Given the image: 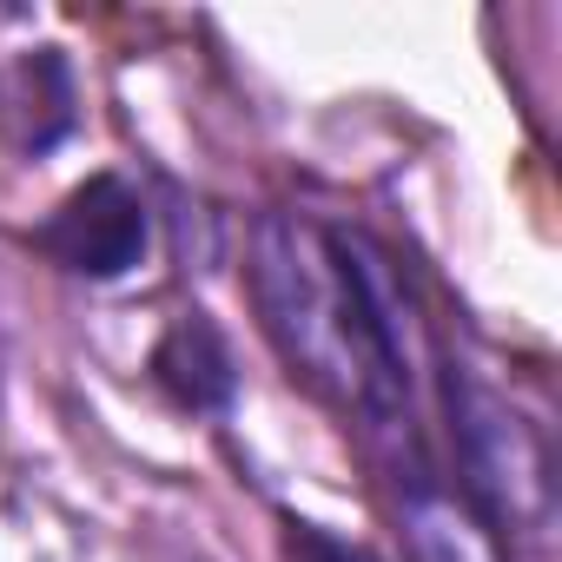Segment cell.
<instances>
[{
    "label": "cell",
    "instance_id": "6da1fadb",
    "mask_svg": "<svg viewBox=\"0 0 562 562\" xmlns=\"http://www.w3.org/2000/svg\"><path fill=\"white\" fill-rule=\"evenodd\" d=\"M265 305L292 364L331 378L358 411L391 424L411 404L404 325L371 238L265 225Z\"/></svg>",
    "mask_w": 562,
    "mask_h": 562
},
{
    "label": "cell",
    "instance_id": "7a4b0ae2",
    "mask_svg": "<svg viewBox=\"0 0 562 562\" xmlns=\"http://www.w3.org/2000/svg\"><path fill=\"white\" fill-rule=\"evenodd\" d=\"M34 245L54 265L80 271V278H120L146 251V205H139V192L126 179L93 172L87 186H74L54 205V218L34 232Z\"/></svg>",
    "mask_w": 562,
    "mask_h": 562
},
{
    "label": "cell",
    "instance_id": "3957f363",
    "mask_svg": "<svg viewBox=\"0 0 562 562\" xmlns=\"http://www.w3.org/2000/svg\"><path fill=\"white\" fill-rule=\"evenodd\" d=\"M153 378H159V391L172 397V404H186V411H225L232 404V351H225V338H218V325L205 318V312H186L166 338H159V351H153Z\"/></svg>",
    "mask_w": 562,
    "mask_h": 562
},
{
    "label": "cell",
    "instance_id": "277c9868",
    "mask_svg": "<svg viewBox=\"0 0 562 562\" xmlns=\"http://www.w3.org/2000/svg\"><path fill=\"white\" fill-rule=\"evenodd\" d=\"M0 120H8L14 146H27V153H47L74 126V80H67V60L54 47L27 54L0 80Z\"/></svg>",
    "mask_w": 562,
    "mask_h": 562
},
{
    "label": "cell",
    "instance_id": "5b68a950",
    "mask_svg": "<svg viewBox=\"0 0 562 562\" xmlns=\"http://www.w3.org/2000/svg\"><path fill=\"white\" fill-rule=\"evenodd\" d=\"M285 562H371V555L325 536V529H312V522H285Z\"/></svg>",
    "mask_w": 562,
    "mask_h": 562
}]
</instances>
